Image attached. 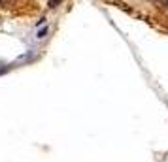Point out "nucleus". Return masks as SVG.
I'll return each instance as SVG.
<instances>
[{
    "instance_id": "3",
    "label": "nucleus",
    "mask_w": 168,
    "mask_h": 162,
    "mask_svg": "<svg viewBox=\"0 0 168 162\" xmlns=\"http://www.w3.org/2000/svg\"><path fill=\"white\" fill-rule=\"evenodd\" d=\"M166 4H168V0H166Z\"/></svg>"
},
{
    "instance_id": "1",
    "label": "nucleus",
    "mask_w": 168,
    "mask_h": 162,
    "mask_svg": "<svg viewBox=\"0 0 168 162\" xmlns=\"http://www.w3.org/2000/svg\"><path fill=\"white\" fill-rule=\"evenodd\" d=\"M47 34H49V25H46V27H42V28H40V30L36 32V38H38V40H43V38H46Z\"/></svg>"
},
{
    "instance_id": "2",
    "label": "nucleus",
    "mask_w": 168,
    "mask_h": 162,
    "mask_svg": "<svg viewBox=\"0 0 168 162\" xmlns=\"http://www.w3.org/2000/svg\"><path fill=\"white\" fill-rule=\"evenodd\" d=\"M62 4V0H47V8H57V6H61Z\"/></svg>"
}]
</instances>
